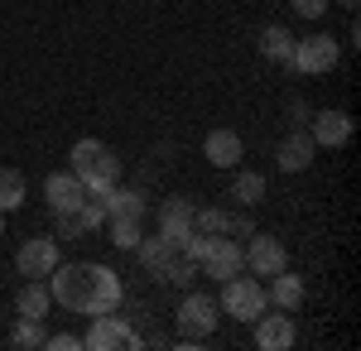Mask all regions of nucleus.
Here are the masks:
<instances>
[{
    "instance_id": "nucleus-1",
    "label": "nucleus",
    "mask_w": 361,
    "mask_h": 351,
    "mask_svg": "<svg viewBox=\"0 0 361 351\" xmlns=\"http://www.w3.org/2000/svg\"><path fill=\"white\" fill-rule=\"evenodd\" d=\"M49 294L68 313L97 318V313H116L126 289H121V274L111 265H97V260H58L54 274H49Z\"/></svg>"
},
{
    "instance_id": "nucleus-25",
    "label": "nucleus",
    "mask_w": 361,
    "mask_h": 351,
    "mask_svg": "<svg viewBox=\"0 0 361 351\" xmlns=\"http://www.w3.org/2000/svg\"><path fill=\"white\" fill-rule=\"evenodd\" d=\"M106 226H111V241L121 250H135L140 236H145V221L140 216H106Z\"/></svg>"
},
{
    "instance_id": "nucleus-26",
    "label": "nucleus",
    "mask_w": 361,
    "mask_h": 351,
    "mask_svg": "<svg viewBox=\"0 0 361 351\" xmlns=\"http://www.w3.org/2000/svg\"><path fill=\"white\" fill-rule=\"evenodd\" d=\"M44 323L39 318H20V323L10 327V347H20V351H29V347H44Z\"/></svg>"
},
{
    "instance_id": "nucleus-19",
    "label": "nucleus",
    "mask_w": 361,
    "mask_h": 351,
    "mask_svg": "<svg viewBox=\"0 0 361 351\" xmlns=\"http://www.w3.org/2000/svg\"><path fill=\"white\" fill-rule=\"evenodd\" d=\"M178 250H183V245L164 241V236H159V231H154V236H140V245H135L140 265H145V270H149V274H159V270H164V265H169V260H173V255H178Z\"/></svg>"
},
{
    "instance_id": "nucleus-4",
    "label": "nucleus",
    "mask_w": 361,
    "mask_h": 351,
    "mask_svg": "<svg viewBox=\"0 0 361 351\" xmlns=\"http://www.w3.org/2000/svg\"><path fill=\"white\" fill-rule=\"evenodd\" d=\"M337 58H342V44H337L333 34H308V39H294L289 68L304 73V78H323V73L337 68Z\"/></svg>"
},
{
    "instance_id": "nucleus-21",
    "label": "nucleus",
    "mask_w": 361,
    "mask_h": 351,
    "mask_svg": "<svg viewBox=\"0 0 361 351\" xmlns=\"http://www.w3.org/2000/svg\"><path fill=\"white\" fill-rule=\"evenodd\" d=\"M102 207H106V216H145V197H140L135 188H121V183H116V188L102 197Z\"/></svg>"
},
{
    "instance_id": "nucleus-11",
    "label": "nucleus",
    "mask_w": 361,
    "mask_h": 351,
    "mask_svg": "<svg viewBox=\"0 0 361 351\" xmlns=\"http://www.w3.org/2000/svg\"><path fill=\"white\" fill-rule=\"evenodd\" d=\"M44 202H49V212H54V216L78 212V207L87 202L82 178H78L73 168H68V173H63V168H58V173H49V178H44Z\"/></svg>"
},
{
    "instance_id": "nucleus-15",
    "label": "nucleus",
    "mask_w": 361,
    "mask_h": 351,
    "mask_svg": "<svg viewBox=\"0 0 361 351\" xmlns=\"http://www.w3.org/2000/svg\"><path fill=\"white\" fill-rule=\"evenodd\" d=\"M193 212L197 202H188V197H169L164 207H159V236L173 245H183L188 236H193Z\"/></svg>"
},
{
    "instance_id": "nucleus-22",
    "label": "nucleus",
    "mask_w": 361,
    "mask_h": 351,
    "mask_svg": "<svg viewBox=\"0 0 361 351\" xmlns=\"http://www.w3.org/2000/svg\"><path fill=\"white\" fill-rule=\"evenodd\" d=\"M231 202H236V207H260V202H265V173H236Z\"/></svg>"
},
{
    "instance_id": "nucleus-24",
    "label": "nucleus",
    "mask_w": 361,
    "mask_h": 351,
    "mask_svg": "<svg viewBox=\"0 0 361 351\" xmlns=\"http://www.w3.org/2000/svg\"><path fill=\"white\" fill-rule=\"evenodd\" d=\"M197 274H202V270H197V260H188V255L178 250V255H173V260H169V265L154 274V279H159V284H178V289H188Z\"/></svg>"
},
{
    "instance_id": "nucleus-5",
    "label": "nucleus",
    "mask_w": 361,
    "mask_h": 351,
    "mask_svg": "<svg viewBox=\"0 0 361 351\" xmlns=\"http://www.w3.org/2000/svg\"><path fill=\"white\" fill-rule=\"evenodd\" d=\"M217 318H222L217 298L202 294V289L183 294V303H178V332H183L188 342H207V337L217 332Z\"/></svg>"
},
{
    "instance_id": "nucleus-20",
    "label": "nucleus",
    "mask_w": 361,
    "mask_h": 351,
    "mask_svg": "<svg viewBox=\"0 0 361 351\" xmlns=\"http://www.w3.org/2000/svg\"><path fill=\"white\" fill-rule=\"evenodd\" d=\"M260 54L270 58V63H279V68H289V58H294V34L284 25H265L260 29Z\"/></svg>"
},
{
    "instance_id": "nucleus-14",
    "label": "nucleus",
    "mask_w": 361,
    "mask_h": 351,
    "mask_svg": "<svg viewBox=\"0 0 361 351\" xmlns=\"http://www.w3.org/2000/svg\"><path fill=\"white\" fill-rule=\"evenodd\" d=\"M313 135H308L304 125H294L289 135L279 140V149H275V164H279V173H308V164H313Z\"/></svg>"
},
{
    "instance_id": "nucleus-23",
    "label": "nucleus",
    "mask_w": 361,
    "mask_h": 351,
    "mask_svg": "<svg viewBox=\"0 0 361 351\" xmlns=\"http://www.w3.org/2000/svg\"><path fill=\"white\" fill-rule=\"evenodd\" d=\"M25 173L20 168H0V212H15V207H25Z\"/></svg>"
},
{
    "instance_id": "nucleus-29",
    "label": "nucleus",
    "mask_w": 361,
    "mask_h": 351,
    "mask_svg": "<svg viewBox=\"0 0 361 351\" xmlns=\"http://www.w3.org/2000/svg\"><path fill=\"white\" fill-rule=\"evenodd\" d=\"M289 121H294V125H308V106H299V101H294V106H289Z\"/></svg>"
},
{
    "instance_id": "nucleus-17",
    "label": "nucleus",
    "mask_w": 361,
    "mask_h": 351,
    "mask_svg": "<svg viewBox=\"0 0 361 351\" xmlns=\"http://www.w3.org/2000/svg\"><path fill=\"white\" fill-rule=\"evenodd\" d=\"M106 221V207H102V197H87L78 212L58 216V226H63V236H87V231H97Z\"/></svg>"
},
{
    "instance_id": "nucleus-30",
    "label": "nucleus",
    "mask_w": 361,
    "mask_h": 351,
    "mask_svg": "<svg viewBox=\"0 0 361 351\" xmlns=\"http://www.w3.org/2000/svg\"><path fill=\"white\" fill-rule=\"evenodd\" d=\"M337 5H342V10H357V5H361V0H337Z\"/></svg>"
},
{
    "instance_id": "nucleus-10",
    "label": "nucleus",
    "mask_w": 361,
    "mask_h": 351,
    "mask_svg": "<svg viewBox=\"0 0 361 351\" xmlns=\"http://www.w3.org/2000/svg\"><path fill=\"white\" fill-rule=\"evenodd\" d=\"M58 260H63V250H58L54 236H34V241H25L15 250V270L25 274V279H49Z\"/></svg>"
},
{
    "instance_id": "nucleus-18",
    "label": "nucleus",
    "mask_w": 361,
    "mask_h": 351,
    "mask_svg": "<svg viewBox=\"0 0 361 351\" xmlns=\"http://www.w3.org/2000/svg\"><path fill=\"white\" fill-rule=\"evenodd\" d=\"M270 308H284V313H294L299 303H304V279L299 274H289V270H279V274H270Z\"/></svg>"
},
{
    "instance_id": "nucleus-16",
    "label": "nucleus",
    "mask_w": 361,
    "mask_h": 351,
    "mask_svg": "<svg viewBox=\"0 0 361 351\" xmlns=\"http://www.w3.org/2000/svg\"><path fill=\"white\" fill-rule=\"evenodd\" d=\"M15 308H20V318H49L54 313V294H49V279H25V289L15 294Z\"/></svg>"
},
{
    "instance_id": "nucleus-28",
    "label": "nucleus",
    "mask_w": 361,
    "mask_h": 351,
    "mask_svg": "<svg viewBox=\"0 0 361 351\" xmlns=\"http://www.w3.org/2000/svg\"><path fill=\"white\" fill-rule=\"evenodd\" d=\"M44 347H49V351H78V347H82V337H68V332H54V337H44Z\"/></svg>"
},
{
    "instance_id": "nucleus-12",
    "label": "nucleus",
    "mask_w": 361,
    "mask_h": 351,
    "mask_svg": "<svg viewBox=\"0 0 361 351\" xmlns=\"http://www.w3.org/2000/svg\"><path fill=\"white\" fill-rule=\"evenodd\" d=\"M250 327H255V347H260V351H289V347H294V337H299V327H294V318H289L284 308H275V313L265 308Z\"/></svg>"
},
{
    "instance_id": "nucleus-2",
    "label": "nucleus",
    "mask_w": 361,
    "mask_h": 351,
    "mask_svg": "<svg viewBox=\"0 0 361 351\" xmlns=\"http://www.w3.org/2000/svg\"><path fill=\"white\" fill-rule=\"evenodd\" d=\"M68 168L82 178L87 197H106V192L121 183V159H116L102 140H78L73 154H68Z\"/></svg>"
},
{
    "instance_id": "nucleus-8",
    "label": "nucleus",
    "mask_w": 361,
    "mask_h": 351,
    "mask_svg": "<svg viewBox=\"0 0 361 351\" xmlns=\"http://www.w3.org/2000/svg\"><path fill=\"white\" fill-rule=\"evenodd\" d=\"M197 270L207 274V279H217V284H226L231 274L246 270V250H241L236 236H212V245H207V255H202Z\"/></svg>"
},
{
    "instance_id": "nucleus-9",
    "label": "nucleus",
    "mask_w": 361,
    "mask_h": 351,
    "mask_svg": "<svg viewBox=\"0 0 361 351\" xmlns=\"http://www.w3.org/2000/svg\"><path fill=\"white\" fill-rule=\"evenodd\" d=\"M308 135H313V144H323V149H347L352 144V135H357V125H352V116L347 111H313L304 125Z\"/></svg>"
},
{
    "instance_id": "nucleus-27",
    "label": "nucleus",
    "mask_w": 361,
    "mask_h": 351,
    "mask_svg": "<svg viewBox=\"0 0 361 351\" xmlns=\"http://www.w3.org/2000/svg\"><path fill=\"white\" fill-rule=\"evenodd\" d=\"M328 5H333V0H289V10H294L299 20H323Z\"/></svg>"
},
{
    "instance_id": "nucleus-13",
    "label": "nucleus",
    "mask_w": 361,
    "mask_h": 351,
    "mask_svg": "<svg viewBox=\"0 0 361 351\" xmlns=\"http://www.w3.org/2000/svg\"><path fill=\"white\" fill-rule=\"evenodd\" d=\"M241 154H246V144H241V135L231 125H217L202 140V159L212 164V168H241Z\"/></svg>"
},
{
    "instance_id": "nucleus-3",
    "label": "nucleus",
    "mask_w": 361,
    "mask_h": 351,
    "mask_svg": "<svg viewBox=\"0 0 361 351\" xmlns=\"http://www.w3.org/2000/svg\"><path fill=\"white\" fill-rule=\"evenodd\" d=\"M217 308H222L226 318H236V323H255V318L270 308V294H265V284H260L255 274L241 270L222 284V303H217Z\"/></svg>"
},
{
    "instance_id": "nucleus-7",
    "label": "nucleus",
    "mask_w": 361,
    "mask_h": 351,
    "mask_svg": "<svg viewBox=\"0 0 361 351\" xmlns=\"http://www.w3.org/2000/svg\"><path fill=\"white\" fill-rule=\"evenodd\" d=\"M241 250H246V270L255 274V279H270V274L289 270V250H284V241H279V236L250 231L246 241H241Z\"/></svg>"
},
{
    "instance_id": "nucleus-6",
    "label": "nucleus",
    "mask_w": 361,
    "mask_h": 351,
    "mask_svg": "<svg viewBox=\"0 0 361 351\" xmlns=\"http://www.w3.org/2000/svg\"><path fill=\"white\" fill-rule=\"evenodd\" d=\"M82 347L87 351H135L140 332L126 323V318H116V313H97L92 327L82 332Z\"/></svg>"
},
{
    "instance_id": "nucleus-31",
    "label": "nucleus",
    "mask_w": 361,
    "mask_h": 351,
    "mask_svg": "<svg viewBox=\"0 0 361 351\" xmlns=\"http://www.w3.org/2000/svg\"><path fill=\"white\" fill-rule=\"evenodd\" d=\"M0 236H5V212H0Z\"/></svg>"
}]
</instances>
